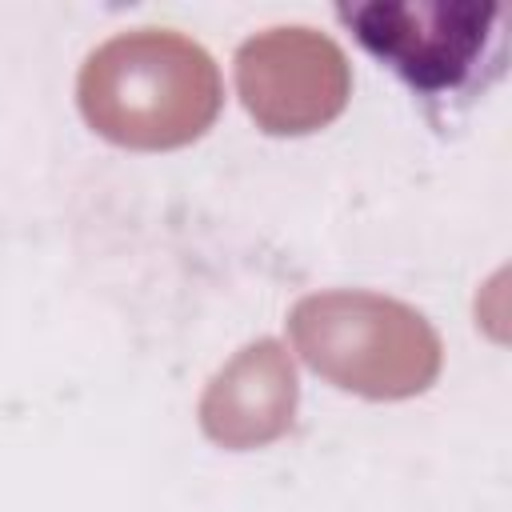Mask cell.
<instances>
[{
	"label": "cell",
	"instance_id": "cell-1",
	"mask_svg": "<svg viewBox=\"0 0 512 512\" xmlns=\"http://www.w3.org/2000/svg\"><path fill=\"white\" fill-rule=\"evenodd\" d=\"M344 32L444 124L484 100L508 72L512 8L484 0L336 4Z\"/></svg>",
	"mask_w": 512,
	"mask_h": 512
}]
</instances>
